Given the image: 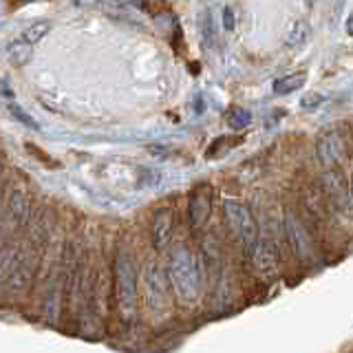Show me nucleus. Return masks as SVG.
Wrapping results in <instances>:
<instances>
[{"mask_svg": "<svg viewBox=\"0 0 353 353\" xmlns=\"http://www.w3.org/2000/svg\"><path fill=\"white\" fill-rule=\"evenodd\" d=\"M25 250L27 243L22 241L7 243L5 248H0V285H5L9 281V276L16 272L22 256H25Z\"/></svg>", "mask_w": 353, "mask_h": 353, "instance_id": "nucleus-15", "label": "nucleus"}, {"mask_svg": "<svg viewBox=\"0 0 353 353\" xmlns=\"http://www.w3.org/2000/svg\"><path fill=\"white\" fill-rule=\"evenodd\" d=\"M325 102V97L323 95H318V93H312V95H305L303 97V102H301V108H305V110H312V108H316V106H320Z\"/></svg>", "mask_w": 353, "mask_h": 353, "instance_id": "nucleus-20", "label": "nucleus"}, {"mask_svg": "<svg viewBox=\"0 0 353 353\" xmlns=\"http://www.w3.org/2000/svg\"><path fill=\"white\" fill-rule=\"evenodd\" d=\"M31 219V196L25 188L16 185L14 190L7 196V205H5V221H7V230L16 232L20 228H25Z\"/></svg>", "mask_w": 353, "mask_h": 353, "instance_id": "nucleus-10", "label": "nucleus"}, {"mask_svg": "<svg viewBox=\"0 0 353 353\" xmlns=\"http://www.w3.org/2000/svg\"><path fill=\"white\" fill-rule=\"evenodd\" d=\"M307 38H309V25L305 20H296L292 31L287 33L285 42H287V47H298V44H303Z\"/></svg>", "mask_w": 353, "mask_h": 353, "instance_id": "nucleus-17", "label": "nucleus"}, {"mask_svg": "<svg viewBox=\"0 0 353 353\" xmlns=\"http://www.w3.org/2000/svg\"><path fill=\"white\" fill-rule=\"evenodd\" d=\"M42 245H29L27 243V250H25V256H22L20 265L16 268V272L9 276V281L5 283V292L9 296H22L29 292V287L36 281V274L40 270V263H42Z\"/></svg>", "mask_w": 353, "mask_h": 353, "instance_id": "nucleus-8", "label": "nucleus"}, {"mask_svg": "<svg viewBox=\"0 0 353 353\" xmlns=\"http://www.w3.org/2000/svg\"><path fill=\"white\" fill-rule=\"evenodd\" d=\"M165 276H168V285L172 287L176 301L181 305L192 307L201 301L203 296L201 274H199L196 254L188 243H179V245L172 248Z\"/></svg>", "mask_w": 353, "mask_h": 353, "instance_id": "nucleus-1", "label": "nucleus"}, {"mask_svg": "<svg viewBox=\"0 0 353 353\" xmlns=\"http://www.w3.org/2000/svg\"><path fill=\"white\" fill-rule=\"evenodd\" d=\"M307 223L314 221V223H325L329 216V205L327 199L320 190L318 183H309L303 190V214H301Z\"/></svg>", "mask_w": 353, "mask_h": 353, "instance_id": "nucleus-14", "label": "nucleus"}, {"mask_svg": "<svg viewBox=\"0 0 353 353\" xmlns=\"http://www.w3.org/2000/svg\"><path fill=\"white\" fill-rule=\"evenodd\" d=\"M113 298L117 314L124 323H132L139 309V272L135 256L126 245H119L113 263Z\"/></svg>", "mask_w": 353, "mask_h": 353, "instance_id": "nucleus-2", "label": "nucleus"}, {"mask_svg": "<svg viewBox=\"0 0 353 353\" xmlns=\"http://www.w3.org/2000/svg\"><path fill=\"white\" fill-rule=\"evenodd\" d=\"M316 157H318L320 165H325V170L340 168V161L347 157L345 139H342L340 135H325V137H320L318 143H316Z\"/></svg>", "mask_w": 353, "mask_h": 353, "instance_id": "nucleus-13", "label": "nucleus"}, {"mask_svg": "<svg viewBox=\"0 0 353 353\" xmlns=\"http://www.w3.org/2000/svg\"><path fill=\"white\" fill-rule=\"evenodd\" d=\"M305 82H307V75H305L303 71L290 73V75H285V77H279V80H274L272 91H274L276 95H287V93L298 91V88H301Z\"/></svg>", "mask_w": 353, "mask_h": 353, "instance_id": "nucleus-16", "label": "nucleus"}, {"mask_svg": "<svg viewBox=\"0 0 353 353\" xmlns=\"http://www.w3.org/2000/svg\"><path fill=\"white\" fill-rule=\"evenodd\" d=\"M0 95H5V97H11L14 93H11V88H7V82L0 80Z\"/></svg>", "mask_w": 353, "mask_h": 353, "instance_id": "nucleus-22", "label": "nucleus"}, {"mask_svg": "<svg viewBox=\"0 0 353 353\" xmlns=\"http://www.w3.org/2000/svg\"><path fill=\"white\" fill-rule=\"evenodd\" d=\"M49 31H51V22H38V25L29 27L25 33H22L20 40L27 42V44H36L38 40H42L44 36H47Z\"/></svg>", "mask_w": 353, "mask_h": 353, "instance_id": "nucleus-18", "label": "nucleus"}, {"mask_svg": "<svg viewBox=\"0 0 353 353\" xmlns=\"http://www.w3.org/2000/svg\"><path fill=\"white\" fill-rule=\"evenodd\" d=\"M283 239L287 248L294 254V259L301 265H316L320 259V250L312 228L307 221L298 214V210L290 208L283 216Z\"/></svg>", "mask_w": 353, "mask_h": 353, "instance_id": "nucleus-3", "label": "nucleus"}, {"mask_svg": "<svg viewBox=\"0 0 353 353\" xmlns=\"http://www.w3.org/2000/svg\"><path fill=\"white\" fill-rule=\"evenodd\" d=\"M223 214H225L232 236H234L239 245L245 250V254H250L252 248L256 245L261 239L259 223H256V219H254L250 205L245 201H241V199H225Z\"/></svg>", "mask_w": 353, "mask_h": 353, "instance_id": "nucleus-4", "label": "nucleus"}, {"mask_svg": "<svg viewBox=\"0 0 353 353\" xmlns=\"http://www.w3.org/2000/svg\"><path fill=\"white\" fill-rule=\"evenodd\" d=\"M9 110H11V115H14L16 119H20L22 124H25L27 128H31V130H38V124H36V121H33V117H31V115H27L22 108H18V106H14V104H9Z\"/></svg>", "mask_w": 353, "mask_h": 353, "instance_id": "nucleus-19", "label": "nucleus"}, {"mask_svg": "<svg viewBox=\"0 0 353 353\" xmlns=\"http://www.w3.org/2000/svg\"><path fill=\"white\" fill-rule=\"evenodd\" d=\"M320 190H323L329 210H336L345 219H351V188L347 174L340 168H329L320 176Z\"/></svg>", "mask_w": 353, "mask_h": 353, "instance_id": "nucleus-7", "label": "nucleus"}, {"mask_svg": "<svg viewBox=\"0 0 353 353\" xmlns=\"http://www.w3.org/2000/svg\"><path fill=\"white\" fill-rule=\"evenodd\" d=\"M196 254V263H199V274H201V283H203V292L205 290H214L219 285L221 272L225 268V256H223V245H221L219 236L214 232H208L201 234L199 241V250Z\"/></svg>", "mask_w": 353, "mask_h": 353, "instance_id": "nucleus-6", "label": "nucleus"}, {"mask_svg": "<svg viewBox=\"0 0 353 353\" xmlns=\"http://www.w3.org/2000/svg\"><path fill=\"white\" fill-rule=\"evenodd\" d=\"M143 281V298H146V307L150 314H165L170 307V285L168 276H165V268L157 259H148L141 272Z\"/></svg>", "mask_w": 353, "mask_h": 353, "instance_id": "nucleus-5", "label": "nucleus"}, {"mask_svg": "<svg viewBox=\"0 0 353 353\" xmlns=\"http://www.w3.org/2000/svg\"><path fill=\"white\" fill-rule=\"evenodd\" d=\"M248 259L252 263V268L256 270L263 276H274L281 268L279 261V248L274 245L270 239H259L256 245L252 248V252L248 254Z\"/></svg>", "mask_w": 353, "mask_h": 353, "instance_id": "nucleus-12", "label": "nucleus"}, {"mask_svg": "<svg viewBox=\"0 0 353 353\" xmlns=\"http://www.w3.org/2000/svg\"><path fill=\"white\" fill-rule=\"evenodd\" d=\"M234 25H236L234 9H232L230 5H225L223 7V27H225V31H234Z\"/></svg>", "mask_w": 353, "mask_h": 353, "instance_id": "nucleus-21", "label": "nucleus"}, {"mask_svg": "<svg viewBox=\"0 0 353 353\" xmlns=\"http://www.w3.org/2000/svg\"><path fill=\"white\" fill-rule=\"evenodd\" d=\"M214 196L210 185H199L192 190L190 201H188V223H190L192 234H205V228L212 219Z\"/></svg>", "mask_w": 353, "mask_h": 353, "instance_id": "nucleus-9", "label": "nucleus"}, {"mask_svg": "<svg viewBox=\"0 0 353 353\" xmlns=\"http://www.w3.org/2000/svg\"><path fill=\"white\" fill-rule=\"evenodd\" d=\"M174 239V210L172 208H159L152 216L150 223V241L157 252H165L172 245Z\"/></svg>", "mask_w": 353, "mask_h": 353, "instance_id": "nucleus-11", "label": "nucleus"}]
</instances>
